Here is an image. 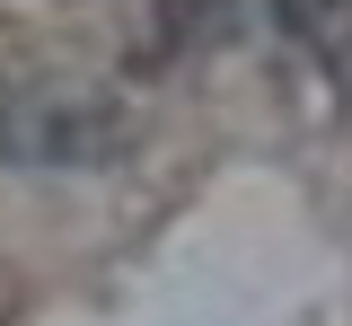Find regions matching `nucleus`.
<instances>
[{
    "label": "nucleus",
    "instance_id": "f257e3e1",
    "mask_svg": "<svg viewBox=\"0 0 352 326\" xmlns=\"http://www.w3.org/2000/svg\"><path fill=\"white\" fill-rule=\"evenodd\" d=\"M212 9H220V0H168V27H203Z\"/></svg>",
    "mask_w": 352,
    "mask_h": 326
}]
</instances>
